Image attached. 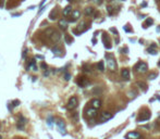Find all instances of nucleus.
<instances>
[{
  "label": "nucleus",
  "instance_id": "nucleus-1",
  "mask_svg": "<svg viewBox=\"0 0 160 139\" xmlns=\"http://www.w3.org/2000/svg\"><path fill=\"white\" fill-rule=\"evenodd\" d=\"M78 103H79V100L76 97H71L70 100H69L68 104H67V109L68 110H74L76 107H78Z\"/></svg>",
  "mask_w": 160,
  "mask_h": 139
},
{
  "label": "nucleus",
  "instance_id": "nucleus-2",
  "mask_svg": "<svg viewBox=\"0 0 160 139\" xmlns=\"http://www.w3.org/2000/svg\"><path fill=\"white\" fill-rule=\"evenodd\" d=\"M135 70H136V72L145 73V72H147L148 66H147V64H146L145 62H139V63L135 66Z\"/></svg>",
  "mask_w": 160,
  "mask_h": 139
},
{
  "label": "nucleus",
  "instance_id": "nucleus-3",
  "mask_svg": "<svg viewBox=\"0 0 160 139\" xmlns=\"http://www.w3.org/2000/svg\"><path fill=\"white\" fill-rule=\"evenodd\" d=\"M106 58H107V62H108V66H109V69L111 70V71H115V67H117V64H115V60L112 58L111 56H106Z\"/></svg>",
  "mask_w": 160,
  "mask_h": 139
},
{
  "label": "nucleus",
  "instance_id": "nucleus-4",
  "mask_svg": "<svg viewBox=\"0 0 160 139\" xmlns=\"http://www.w3.org/2000/svg\"><path fill=\"white\" fill-rule=\"evenodd\" d=\"M140 137V134L137 132H131V133H128L125 136L126 139H138Z\"/></svg>",
  "mask_w": 160,
  "mask_h": 139
},
{
  "label": "nucleus",
  "instance_id": "nucleus-5",
  "mask_svg": "<svg viewBox=\"0 0 160 139\" xmlns=\"http://www.w3.org/2000/svg\"><path fill=\"white\" fill-rule=\"evenodd\" d=\"M25 123H26V119L21 115L20 118H19V121H18V124H16V127H18L19 129H23L24 126H25Z\"/></svg>",
  "mask_w": 160,
  "mask_h": 139
},
{
  "label": "nucleus",
  "instance_id": "nucleus-6",
  "mask_svg": "<svg viewBox=\"0 0 160 139\" xmlns=\"http://www.w3.org/2000/svg\"><path fill=\"white\" fill-rule=\"evenodd\" d=\"M57 125H58V127H59V130H60V133H61L62 135L67 134V133H65V124H64V122L60 119V121L57 122Z\"/></svg>",
  "mask_w": 160,
  "mask_h": 139
},
{
  "label": "nucleus",
  "instance_id": "nucleus-7",
  "mask_svg": "<svg viewBox=\"0 0 160 139\" xmlns=\"http://www.w3.org/2000/svg\"><path fill=\"white\" fill-rule=\"evenodd\" d=\"M86 115L88 116V118H95L96 115H97V109H95V108H90V109H88V110L86 111Z\"/></svg>",
  "mask_w": 160,
  "mask_h": 139
},
{
  "label": "nucleus",
  "instance_id": "nucleus-8",
  "mask_svg": "<svg viewBox=\"0 0 160 139\" xmlns=\"http://www.w3.org/2000/svg\"><path fill=\"white\" fill-rule=\"evenodd\" d=\"M58 25L61 29L63 31H65V29L68 28V21L65 20V19H61V20H59V23H58Z\"/></svg>",
  "mask_w": 160,
  "mask_h": 139
},
{
  "label": "nucleus",
  "instance_id": "nucleus-9",
  "mask_svg": "<svg viewBox=\"0 0 160 139\" xmlns=\"http://www.w3.org/2000/svg\"><path fill=\"white\" fill-rule=\"evenodd\" d=\"M72 8L70 7V5H68V7H65L64 9H63V12H62V14H63V16H64V18H68L69 15H71L72 14Z\"/></svg>",
  "mask_w": 160,
  "mask_h": 139
},
{
  "label": "nucleus",
  "instance_id": "nucleus-10",
  "mask_svg": "<svg viewBox=\"0 0 160 139\" xmlns=\"http://www.w3.org/2000/svg\"><path fill=\"white\" fill-rule=\"evenodd\" d=\"M90 104H92V107L93 108H95V109H98L101 107V101L99 99H93L92 100V102H90Z\"/></svg>",
  "mask_w": 160,
  "mask_h": 139
},
{
  "label": "nucleus",
  "instance_id": "nucleus-11",
  "mask_svg": "<svg viewBox=\"0 0 160 139\" xmlns=\"http://www.w3.org/2000/svg\"><path fill=\"white\" fill-rule=\"evenodd\" d=\"M112 119V114L109 112H103L101 113V121H109Z\"/></svg>",
  "mask_w": 160,
  "mask_h": 139
},
{
  "label": "nucleus",
  "instance_id": "nucleus-12",
  "mask_svg": "<svg viewBox=\"0 0 160 139\" xmlns=\"http://www.w3.org/2000/svg\"><path fill=\"white\" fill-rule=\"evenodd\" d=\"M60 38H61V35H60V33H58L57 31L53 33V34L50 36V39L52 40V41H54V42H57V41H59L60 40Z\"/></svg>",
  "mask_w": 160,
  "mask_h": 139
},
{
  "label": "nucleus",
  "instance_id": "nucleus-13",
  "mask_svg": "<svg viewBox=\"0 0 160 139\" xmlns=\"http://www.w3.org/2000/svg\"><path fill=\"white\" fill-rule=\"evenodd\" d=\"M121 75H122V78H124L125 80L130 79V71L128 69H123L122 72H121Z\"/></svg>",
  "mask_w": 160,
  "mask_h": 139
},
{
  "label": "nucleus",
  "instance_id": "nucleus-14",
  "mask_svg": "<svg viewBox=\"0 0 160 139\" xmlns=\"http://www.w3.org/2000/svg\"><path fill=\"white\" fill-rule=\"evenodd\" d=\"M71 16H72V22H74V21H76L78 19H80V16H81V12H80L79 10H74L73 12H72V14H71Z\"/></svg>",
  "mask_w": 160,
  "mask_h": 139
},
{
  "label": "nucleus",
  "instance_id": "nucleus-15",
  "mask_svg": "<svg viewBox=\"0 0 160 139\" xmlns=\"http://www.w3.org/2000/svg\"><path fill=\"white\" fill-rule=\"evenodd\" d=\"M28 70H32V71H37V66H36V61L35 60H32L31 63L28 64Z\"/></svg>",
  "mask_w": 160,
  "mask_h": 139
},
{
  "label": "nucleus",
  "instance_id": "nucleus-16",
  "mask_svg": "<svg viewBox=\"0 0 160 139\" xmlns=\"http://www.w3.org/2000/svg\"><path fill=\"white\" fill-rule=\"evenodd\" d=\"M49 18H50V20H56V19L58 18V11H57V9H53L50 12V14H49Z\"/></svg>",
  "mask_w": 160,
  "mask_h": 139
},
{
  "label": "nucleus",
  "instance_id": "nucleus-17",
  "mask_svg": "<svg viewBox=\"0 0 160 139\" xmlns=\"http://www.w3.org/2000/svg\"><path fill=\"white\" fill-rule=\"evenodd\" d=\"M150 119V113L149 112H147V113H145L144 115H142L140 118L138 119V122H143V121H147V119Z\"/></svg>",
  "mask_w": 160,
  "mask_h": 139
},
{
  "label": "nucleus",
  "instance_id": "nucleus-18",
  "mask_svg": "<svg viewBox=\"0 0 160 139\" xmlns=\"http://www.w3.org/2000/svg\"><path fill=\"white\" fill-rule=\"evenodd\" d=\"M78 83H79V85H80V86L85 87V86H86L87 84H88V80H87L85 77H81V79H80V80L78 81Z\"/></svg>",
  "mask_w": 160,
  "mask_h": 139
},
{
  "label": "nucleus",
  "instance_id": "nucleus-19",
  "mask_svg": "<svg viewBox=\"0 0 160 139\" xmlns=\"http://www.w3.org/2000/svg\"><path fill=\"white\" fill-rule=\"evenodd\" d=\"M84 12H85V14L86 15H92L94 13V8L93 7H87L86 9L84 10Z\"/></svg>",
  "mask_w": 160,
  "mask_h": 139
},
{
  "label": "nucleus",
  "instance_id": "nucleus-20",
  "mask_svg": "<svg viewBox=\"0 0 160 139\" xmlns=\"http://www.w3.org/2000/svg\"><path fill=\"white\" fill-rule=\"evenodd\" d=\"M54 32H56V31H54L53 28H51V27H50V28H47V29H46V31H45V34H46L49 38H50V36H51L52 34H53Z\"/></svg>",
  "mask_w": 160,
  "mask_h": 139
},
{
  "label": "nucleus",
  "instance_id": "nucleus-21",
  "mask_svg": "<svg viewBox=\"0 0 160 139\" xmlns=\"http://www.w3.org/2000/svg\"><path fill=\"white\" fill-rule=\"evenodd\" d=\"M153 23H154V20H153V19H147V21L145 22L144 25H143V26H144V28H147L148 25H150V24H153Z\"/></svg>",
  "mask_w": 160,
  "mask_h": 139
},
{
  "label": "nucleus",
  "instance_id": "nucleus-22",
  "mask_svg": "<svg viewBox=\"0 0 160 139\" xmlns=\"http://www.w3.org/2000/svg\"><path fill=\"white\" fill-rule=\"evenodd\" d=\"M148 52L151 53V54H156L157 51H156V45H151V47L148 49Z\"/></svg>",
  "mask_w": 160,
  "mask_h": 139
},
{
  "label": "nucleus",
  "instance_id": "nucleus-23",
  "mask_svg": "<svg viewBox=\"0 0 160 139\" xmlns=\"http://www.w3.org/2000/svg\"><path fill=\"white\" fill-rule=\"evenodd\" d=\"M97 67H98V70L100 71V72H104L105 71V64H104V61H100L98 63V65H97Z\"/></svg>",
  "mask_w": 160,
  "mask_h": 139
},
{
  "label": "nucleus",
  "instance_id": "nucleus-24",
  "mask_svg": "<svg viewBox=\"0 0 160 139\" xmlns=\"http://www.w3.org/2000/svg\"><path fill=\"white\" fill-rule=\"evenodd\" d=\"M137 85H138L140 88H144V90H146V89H147V86H146V84L143 83V81H138V83H137Z\"/></svg>",
  "mask_w": 160,
  "mask_h": 139
},
{
  "label": "nucleus",
  "instance_id": "nucleus-25",
  "mask_svg": "<svg viewBox=\"0 0 160 139\" xmlns=\"http://www.w3.org/2000/svg\"><path fill=\"white\" fill-rule=\"evenodd\" d=\"M156 77H157L156 73H151V74H149V76H148V78H149V79H155Z\"/></svg>",
  "mask_w": 160,
  "mask_h": 139
},
{
  "label": "nucleus",
  "instance_id": "nucleus-26",
  "mask_svg": "<svg viewBox=\"0 0 160 139\" xmlns=\"http://www.w3.org/2000/svg\"><path fill=\"white\" fill-rule=\"evenodd\" d=\"M65 40H67V42H69V43L73 41V39H72V38H71L70 36H69V35H67V36H65Z\"/></svg>",
  "mask_w": 160,
  "mask_h": 139
},
{
  "label": "nucleus",
  "instance_id": "nucleus-27",
  "mask_svg": "<svg viewBox=\"0 0 160 139\" xmlns=\"http://www.w3.org/2000/svg\"><path fill=\"white\" fill-rule=\"evenodd\" d=\"M70 78H71V75L69 74V73H65V75H64V79H65V80H70Z\"/></svg>",
  "mask_w": 160,
  "mask_h": 139
},
{
  "label": "nucleus",
  "instance_id": "nucleus-28",
  "mask_svg": "<svg viewBox=\"0 0 160 139\" xmlns=\"http://www.w3.org/2000/svg\"><path fill=\"white\" fill-rule=\"evenodd\" d=\"M52 51H53V52L56 53V54H58V53L60 52V50H59V49H57V48H52Z\"/></svg>",
  "mask_w": 160,
  "mask_h": 139
},
{
  "label": "nucleus",
  "instance_id": "nucleus-29",
  "mask_svg": "<svg viewBox=\"0 0 160 139\" xmlns=\"http://www.w3.org/2000/svg\"><path fill=\"white\" fill-rule=\"evenodd\" d=\"M92 1H94L95 3H97V4H100L101 2H103V0H92Z\"/></svg>",
  "mask_w": 160,
  "mask_h": 139
},
{
  "label": "nucleus",
  "instance_id": "nucleus-30",
  "mask_svg": "<svg viewBox=\"0 0 160 139\" xmlns=\"http://www.w3.org/2000/svg\"><path fill=\"white\" fill-rule=\"evenodd\" d=\"M19 103H20V101H19V100H16V101H13V105H14V107H16V105H19Z\"/></svg>",
  "mask_w": 160,
  "mask_h": 139
},
{
  "label": "nucleus",
  "instance_id": "nucleus-31",
  "mask_svg": "<svg viewBox=\"0 0 160 139\" xmlns=\"http://www.w3.org/2000/svg\"><path fill=\"white\" fill-rule=\"evenodd\" d=\"M41 67H43L44 70H47V64L46 63H41Z\"/></svg>",
  "mask_w": 160,
  "mask_h": 139
},
{
  "label": "nucleus",
  "instance_id": "nucleus-32",
  "mask_svg": "<svg viewBox=\"0 0 160 139\" xmlns=\"http://www.w3.org/2000/svg\"><path fill=\"white\" fill-rule=\"evenodd\" d=\"M23 58H26V50L23 51Z\"/></svg>",
  "mask_w": 160,
  "mask_h": 139
},
{
  "label": "nucleus",
  "instance_id": "nucleus-33",
  "mask_svg": "<svg viewBox=\"0 0 160 139\" xmlns=\"http://www.w3.org/2000/svg\"><path fill=\"white\" fill-rule=\"evenodd\" d=\"M68 1H70V2H72V1H74V0H68Z\"/></svg>",
  "mask_w": 160,
  "mask_h": 139
},
{
  "label": "nucleus",
  "instance_id": "nucleus-34",
  "mask_svg": "<svg viewBox=\"0 0 160 139\" xmlns=\"http://www.w3.org/2000/svg\"><path fill=\"white\" fill-rule=\"evenodd\" d=\"M158 65H159V66H160V61H159V63H158Z\"/></svg>",
  "mask_w": 160,
  "mask_h": 139
},
{
  "label": "nucleus",
  "instance_id": "nucleus-35",
  "mask_svg": "<svg viewBox=\"0 0 160 139\" xmlns=\"http://www.w3.org/2000/svg\"><path fill=\"white\" fill-rule=\"evenodd\" d=\"M0 139H2V137H1V136H0Z\"/></svg>",
  "mask_w": 160,
  "mask_h": 139
}]
</instances>
